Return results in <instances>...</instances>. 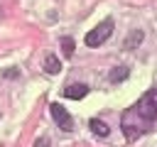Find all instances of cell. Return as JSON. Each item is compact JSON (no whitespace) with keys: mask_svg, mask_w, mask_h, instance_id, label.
<instances>
[{"mask_svg":"<svg viewBox=\"0 0 157 147\" xmlns=\"http://www.w3.org/2000/svg\"><path fill=\"white\" fill-rule=\"evenodd\" d=\"M155 120H157V88L145 93L130 110L123 113L120 127H123V135L128 140H137L150 127V123H155Z\"/></svg>","mask_w":157,"mask_h":147,"instance_id":"obj_1","label":"cell"},{"mask_svg":"<svg viewBox=\"0 0 157 147\" xmlns=\"http://www.w3.org/2000/svg\"><path fill=\"white\" fill-rule=\"evenodd\" d=\"M110 32H113V20H103L101 24H96L88 34H86V47H101L108 37H110Z\"/></svg>","mask_w":157,"mask_h":147,"instance_id":"obj_2","label":"cell"},{"mask_svg":"<svg viewBox=\"0 0 157 147\" xmlns=\"http://www.w3.org/2000/svg\"><path fill=\"white\" fill-rule=\"evenodd\" d=\"M49 110H52V118H54V123L64 130V132H69V130H74V120H71V115L66 113V108L64 105H59V103H52L49 105Z\"/></svg>","mask_w":157,"mask_h":147,"instance_id":"obj_3","label":"cell"},{"mask_svg":"<svg viewBox=\"0 0 157 147\" xmlns=\"http://www.w3.org/2000/svg\"><path fill=\"white\" fill-rule=\"evenodd\" d=\"M86 93H88V86H86V83H69V86L64 88V96L71 98V100H81Z\"/></svg>","mask_w":157,"mask_h":147,"instance_id":"obj_4","label":"cell"},{"mask_svg":"<svg viewBox=\"0 0 157 147\" xmlns=\"http://www.w3.org/2000/svg\"><path fill=\"white\" fill-rule=\"evenodd\" d=\"M88 127H91V132L98 135V137H105V135L110 132V127H108L101 118H91V120H88Z\"/></svg>","mask_w":157,"mask_h":147,"instance_id":"obj_5","label":"cell"},{"mask_svg":"<svg viewBox=\"0 0 157 147\" xmlns=\"http://www.w3.org/2000/svg\"><path fill=\"white\" fill-rule=\"evenodd\" d=\"M44 71H47V74H59V71H61V64H59V59H56L54 54H47V59H44Z\"/></svg>","mask_w":157,"mask_h":147,"instance_id":"obj_6","label":"cell"},{"mask_svg":"<svg viewBox=\"0 0 157 147\" xmlns=\"http://www.w3.org/2000/svg\"><path fill=\"white\" fill-rule=\"evenodd\" d=\"M128 74H130V69H128V66H118V69H113V71H110V76H108V78H110V83H120V81H125V78H128Z\"/></svg>","mask_w":157,"mask_h":147,"instance_id":"obj_7","label":"cell"},{"mask_svg":"<svg viewBox=\"0 0 157 147\" xmlns=\"http://www.w3.org/2000/svg\"><path fill=\"white\" fill-rule=\"evenodd\" d=\"M140 39H142V32H140V29H135V32H132V37L128 34V39H125V49H135V47L140 44Z\"/></svg>","mask_w":157,"mask_h":147,"instance_id":"obj_8","label":"cell"},{"mask_svg":"<svg viewBox=\"0 0 157 147\" xmlns=\"http://www.w3.org/2000/svg\"><path fill=\"white\" fill-rule=\"evenodd\" d=\"M74 39L71 37H61V51H64V56H71L74 54Z\"/></svg>","mask_w":157,"mask_h":147,"instance_id":"obj_9","label":"cell"},{"mask_svg":"<svg viewBox=\"0 0 157 147\" xmlns=\"http://www.w3.org/2000/svg\"><path fill=\"white\" fill-rule=\"evenodd\" d=\"M34 147H49V140H47V137H39V140L34 142Z\"/></svg>","mask_w":157,"mask_h":147,"instance_id":"obj_10","label":"cell"}]
</instances>
